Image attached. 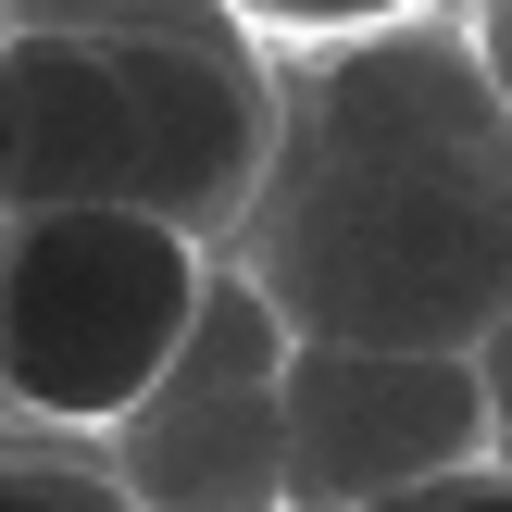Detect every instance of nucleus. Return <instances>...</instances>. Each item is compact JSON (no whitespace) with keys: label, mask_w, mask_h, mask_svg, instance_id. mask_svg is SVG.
Segmentation results:
<instances>
[{"label":"nucleus","mask_w":512,"mask_h":512,"mask_svg":"<svg viewBox=\"0 0 512 512\" xmlns=\"http://www.w3.org/2000/svg\"><path fill=\"white\" fill-rule=\"evenodd\" d=\"M438 512H512V463H475V475H450Z\"/></svg>","instance_id":"10"},{"label":"nucleus","mask_w":512,"mask_h":512,"mask_svg":"<svg viewBox=\"0 0 512 512\" xmlns=\"http://www.w3.org/2000/svg\"><path fill=\"white\" fill-rule=\"evenodd\" d=\"M413 163H488L512 175V88L475 25H375L338 38L325 75L288 100L275 175H413Z\"/></svg>","instance_id":"5"},{"label":"nucleus","mask_w":512,"mask_h":512,"mask_svg":"<svg viewBox=\"0 0 512 512\" xmlns=\"http://www.w3.org/2000/svg\"><path fill=\"white\" fill-rule=\"evenodd\" d=\"M475 38H488V63H500V88H512V0H475Z\"/></svg>","instance_id":"12"},{"label":"nucleus","mask_w":512,"mask_h":512,"mask_svg":"<svg viewBox=\"0 0 512 512\" xmlns=\"http://www.w3.org/2000/svg\"><path fill=\"white\" fill-rule=\"evenodd\" d=\"M0 512H138L125 475H88V463H0Z\"/></svg>","instance_id":"9"},{"label":"nucleus","mask_w":512,"mask_h":512,"mask_svg":"<svg viewBox=\"0 0 512 512\" xmlns=\"http://www.w3.org/2000/svg\"><path fill=\"white\" fill-rule=\"evenodd\" d=\"M375 512H438V488H413V500H375Z\"/></svg>","instance_id":"14"},{"label":"nucleus","mask_w":512,"mask_h":512,"mask_svg":"<svg viewBox=\"0 0 512 512\" xmlns=\"http://www.w3.org/2000/svg\"><path fill=\"white\" fill-rule=\"evenodd\" d=\"M225 25L250 38H288V50H338V38H375V25H413L425 0H213Z\"/></svg>","instance_id":"8"},{"label":"nucleus","mask_w":512,"mask_h":512,"mask_svg":"<svg viewBox=\"0 0 512 512\" xmlns=\"http://www.w3.org/2000/svg\"><path fill=\"white\" fill-rule=\"evenodd\" d=\"M213 288V238L150 200L0 213V400L63 438H113L175 375Z\"/></svg>","instance_id":"2"},{"label":"nucleus","mask_w":512,"mask_h":512,"mask_svg":"<svg viewBox=\"0 0 512 512\" xmlns=\"http://www.w3.org/2000/svg\"><path fill=\"white\" fill-rule=\"evenodd\" d=\"M288 300L263 275L200 288V325L175 375L113 425V475L138 512H288Z\"/></svg>","instance_id":"3"},{"label":"nucleus","mask_w":512,"mask_h":512,"mask_svg":"<svg viewBox=\"0 0 512 512\" xmlns=\"http://www.w3.org/2000/svg\"><path fill=\"white\" fill-rule=\"evenodd\" d=\"M13 38V213L138 200V88L100 25H0Z\"/></svg>","instance_id":"7"},{"label":"nucleus","mask_w":512,"mask_h":512,"mask_svg":"<svg viewBox=\"0 0 512 512\" xmlns=\"http://www.w3.org/2000/svg\"><path fill=\"white\" fill-rule=\"evenodd\" d=\"M113 38L125 88H138V200L150 213H175L188 238H225V225L263 213L275 188V100L263 75H250V25L225 38V25H175V13H75Z\"/></svg>","instance_id":"6"},{"label":"nucleus","mask_w":512,"mask_h":512,"mask_svg":"<svg viewBox=\"0 0 512 512\" xmlns=\"http://www.w3.org/2000/svg\"><path fill=\"white\" fill-rule=\"evenodd\" d=\"M0 213H13V38H0Z\"/></svg>","instance_id":"13"},{"label":"nucleus","mask_w":512,"mask_h":512,"mask_svg":"<svg viewBox=\"0 0 512 512\" xmlns=\"http://www.w3.org/2000/svg\"><path fill=\"white\" fill-rule=\"evenodd\" d=\"M250 238H263V288L288 300L300 338L488 350L512 313V175L488 163L275 175Z\"/></svg>","instance_id":"1"},{"label":"nucleus","mask_w":512,"mask_h":512,"mask_svg":"<svg viewBox=\"0 0 512 512\" xmlns=\"http://www.w3.org/2000/svg\"><path fill=\"white\" fill-rule=\"evenodd\" d=\"M475 363H488V413H500V463H512V313H500V338L475 350Z\"/></svg>","instance_id":"11"},{"label":"nucleus","mask_w":512,"mask_h":512,"mask_svg":"<svg viewBox=\"0 0 512 512\" xmlns=\"http://www.w3.org/2000/svg\"><path fill=\"white\" fill-rule=\"evenodd\" d=\"M475 463H500L475 350H375V338L288 350V512H375Z\"/></svg>","instance_id":"4"}]
</instances>
